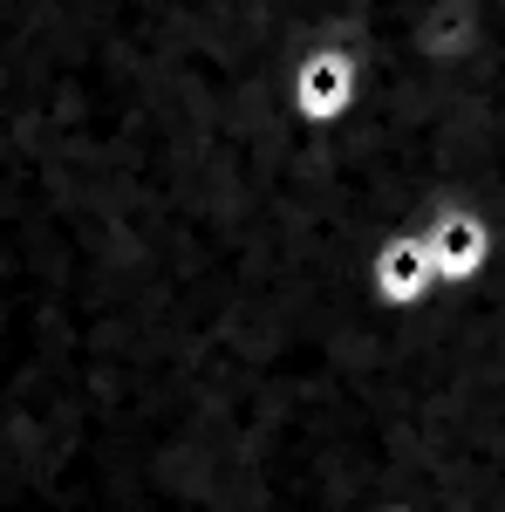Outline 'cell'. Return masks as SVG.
Returning a JSON list of instances; mask_svg holds the SVG:
<instances>
[{
	"instance_id": "1",
	"label": "cell",
	"mask_w": 505,
	"mask_h": 512,
	"mask_svg": "<svg viewBox=\"0 0 505 512\" xmlns=\"http://www.w3.org/2000/svg\"><path fill=\"white\" fill-rule=\"evenodd\" d=\"M349 89H355L349 48H314L308 69H301V117H308V123L342 117V110H349Z\"/></svg>"
}]
</instances>
